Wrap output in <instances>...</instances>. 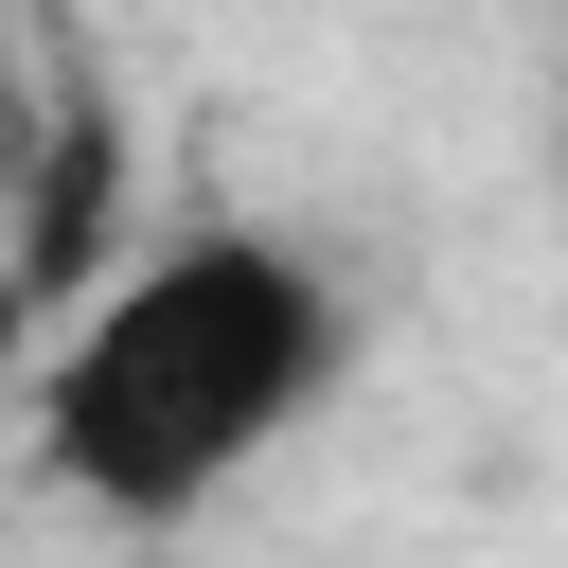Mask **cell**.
I'll list each match as a JSON object with an SVG mask.
<instances>
[{
    "mask_svg": "<svg viewBox=\"0 0 568 568\" xmlns=\"http://www.w3.org/2000/svg\"><path fill=\"white\" fill-rule=\"evenodd\" d=\"M355 373V302L302 231L195 213L89 284V320L36 355V479L106 532L213 515L284 426H320Z\"/></svg>",
    "mask_w": 568,
    "mask_h": 568,
    "instance_id": "obj_1",
    "label": "cell"
},
{
    "mask_svg": "<svg viewBox=\"0 0 568 568\" xmlns=\"http://www.w3.org/2000/svg\"><path fill=\"white\" fill-rule=\"evenodd\" d=\"M36 355H53V302L0 266V390H18V408H36Z\"/></svg>",
    "mask_w": 568,
    "mask_h": 568,
    "instance_id": "obj_2",
    "label": "cell"
}]
</instances>
